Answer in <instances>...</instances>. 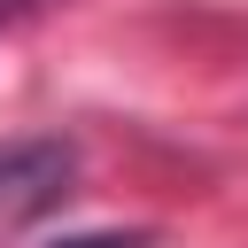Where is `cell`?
Returning a JSON list of instances; mask_svg holds the SVG:
<instances>
[{"label":"cell","instance_id":"obj_1","mask_svg":"<svg viewBox=\"0 0 248 248\" xmlns=\"http://www.w3.org/2000/svg\"><path fill=\"white\" fill-rule=\"evenodd\" d=\"M78 178V147L70 140H8L0 147V225H23L39 209H54Z\"/></svg>","mask_w":248,"mask_h":248},{"label":"cell","instance_id":"obj_2","mask_svg":"<svg viewBox=\"0 0 248 248\" xmlns=\"http://www.w3.org/2000/svg\"><path fill=\"white\" fill-rule=\"evenodd\" d=\"M54 248H147V232H70Z\"/></svg>","mask_w":248,"mask_h":248},{"label":"cell","instance_id":"obj_3","mask_svg":"<svg viewBox=\"0 0 248 248\" xmlns=\"http://www.w3.org/2000/svg\"><path fill=\"white\" fill-rule=\"evenodd\" d=\"M31 8H46V0H0V23H16V16H31Z\"/></svg>","mask_w":248,"mask_h":248}]
</instances>
